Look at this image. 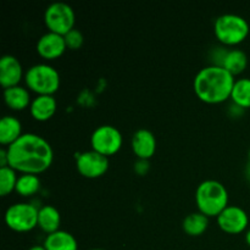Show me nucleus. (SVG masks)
Masks as SVG:
<instances>
[{
	"instance_id": "1",
	"label": "nucleus",
	"mask_w": 250,
	"mask_h": 250,
	"mask_svg": "<svg viewBox=\"0 0 250 250\" xmlns=\"http://www.w3.org/2000/svg\"><path fill=\"white\" fill-rule=\"evenodd\" d=\"M6 150L10 167L22 173L38 175L53 164L54 151L50 143L36 133H23Z\"/></svg>"
},
{
	"instance_id": "2",
	"label": "nucleus",
	"mask_w": 250,
	"mask_h": 250,
	"mask_svg": "<svg viewBox=\"0 0 250 250\" xmlns=\"http://www.w3.org/2000/svg\"><path fill=\"white\" fill-rule=\"evenodd\" d=\"M234 82V76L222 66L210 65L195 75L193 88L202 102L220 104L231 98Z\"/></svg>"
},
{
	"instance_id": "3",
	"label": "nucleus",
	"mask_w": 250,
	"mask_h": 250,
	"mask_svg": "<svg viewBox=\"0 0 250 250\" xmlns=\"http://www.w3.org/2000/svg\"><path fill=\"white\" fill-rule=\"evenodd\" d=\"M195 203L200 212L208 217H217L229 207V193L221 182L207 180L195 190Z\"/></svg>"
},
{
	"instance_id": "4",
	"label": "nucleus",
	"mask_w": 250,
	"mask_h": 250,
	"mask_svg": "<svg viewBox=\"0 0 250 250\" xmlns=\"http://www.w3.org/2000/svg\"><path fill=\"white\" fill-rule=\"evenodd\" d=\"M24 82L29 90L38 95H53L60 87V75L49 63H36L26 71Z\"/></svg>"
},
{
	"instance_id": "5",
	"label": "nucleus",
	"mask_w": 250,
	"mask_h": 250,
	"mask_svg": "<svg viewBox=\"0 0 250 250\" xmlns=\"http://www.w3.org/2000/svg\"><path fill=\"white\" fill-rule=\"evenodd\" d=\"M214 32L225 45H237L248 37L249 23L239 15L224 14L215 20Z\"/></svg>"
},
{
	"instance_id": "6",
	"label": "nucleus",
	"mask_w": 250,
	"mask_h": 250,
	"mask_svg": "<svg viewBox=\"0 0 250 250\" xmlns=\"http://www.w3.org/2000/svg\"><path fill=\"white\" fill-rule=\"evenodd\" d=\"M39 209L31 203H15L5 212V224L16 232H28L38 226Z\"/></svg>"
},
{
	"instance_id": "7",
	"label": "nucleus",
	"mask_w": 250,
	"mask_h": 250,
	"mask_svg": "<svg viewBox=\"0 0 250 250\" xmlns=\"http://www.w3.org/2000/svg\"><path fill=\"white\" fill-rule=\"evenodd\" d=\"M44 22L49 32L65 36L75 28V11L66 2H51L44 12Z\"/></svg>"
},
{
	"instance_id": "8",
	"label": "nucleus",
	"mask_w": 250,
	"mask_h": 250,
	"mask_svg": "<svg viewBox=\"0 0 250 250\" xmlns=\"http://www.w3.org/2000/svg\"><path fill=\"white\" fill-rule=\"evenodd\" d=\"M122 134L116 127L111 125H103L94 129L90 136L92 150L98 151L105 156L116 154L122 146Z\"/></svg>"
},
{
	"instance_id": "9",
	"label": "nucleus",
	"mask_w": 250,
	"mask_h": 250,
	"mask_svg": "<svg viewBox=\"0 0 250 250\" xmlns=\"http://www.w3.org/2000/svg\"><path fill=\"white\" fill-rule=\"evenodd\" d=\"M76 166L78 172L84 177L98 178L109 168V159L95 150H88L77 156Z\"/></svg>"
},
{
	"instance_id": "10",
	"label": "nucleus",
	"mask_w": 250,
	"mask_h": 250,
	"mask_svg": "<svg viewBox=\"0 0 250 250\" xmlns=\"http://www.w3.org/2000/svg\"><path fill=\"white\" fill-rule=\"evenodd\" d=\"M216 219L220 229L229 234L242 233L249 224V217L246 210L237 205H229Z\"/></svg>"
},
{
	"instance_id": "11",
	"label": "nucleus",
	"mask_w": 250,
	"mask_h": 250,
	"mask_svg": "<svg viewBox=\"0 0 250 250\" xmlns=\"http://www.w3.org/2000/svg\"><path fill=\"white\" fill-rule=\"evenodd\" d=\"M67 49L65 37L54 32H46L37 42V51L46 60L58 59Z\"/></svg>"
},
{
	"instance_id": "12",
	"label": "nucleus",
	"mask_w": 250,
	"mask_h": 250,
	"mask_svg": "<svg viewBox=\"0 0 250 250\" xmlns=\"http://www.w3.org/2000/svg\"><path fill=\"white\" fill-rule=\"evenodd\" d=\"M22 77L23 68L16 56L6 54L0 59V83L5 89L19 85Z\"/></svg>"
},
{
	"instance_id": "13",
	"label": "nucleus",
	"mask_w": 250,
	"mask_h": 250,
	"mask_svg": "<svg viewBox=\"0 0 250 250\" xmlns=\"http://www.w3.org/2000/svg\"><path fill=\"white\" fill-rule=\"evenodd\" d=\"M132 150L139 160H148L156 151V138L149 129L141 128L132 137Z\"/></svg>"
},
{
	"instance_id": "14",
	"label": "nucleus",
	"mask_w": 250,
	"mask_h": 250,
	"mask_svg": "<svg viewBox=\"0 0 250 250\" xmlns=\"http://www.w3.org/2000/svg\"><path fill=\"white\" fill-rule=\"evenodd\" d=\"M56 106L58 103L54 95H37L29 105V111L37 121H48L55 114Z\"/></svg>"
},
{
	"instance_id": "15",
	"label": "nucleus",
	"mask_w": 250,
	"mask_h": 250,
	"mask_svg": "<svg viewBox=\"0 0 250 250\" xmlns=\"http://www.w3.org/2000/svg\"><path fill=\"white\" fill-rule=\"evenodd\" d=\"M4 100L5 104L12 110H23L28 107L32 103L31 93L28 88L22 87V85H15L4 89Z\"/></svg>"
},
{
	"instance_id": "16",
	"label": "nucleus",
	"mask_w": 250,
	"mask_h": 250,
	"mask_svg": "<svg viewBox=\"0 0 250 250\" xmlns=\"http://www.w3.org/2000/svg\"><path fill=\"white\" fill-rule=\"evenodd\" d=\"M43 246L46 250H78L77 239L63 229L48 234Z\"/></svg>"
},
{
	"instance_id": "17",
	"label": "nucleus",
	"mask_w": 250,
	"mask_h": 250,
	"mask_svg": "<svg viewBox=\"0 0 250 250\" xmlns=\"http://www.w3.org/2000/svg\"><path fill=\"white\" fill-rule=\"evenodd\" d=\"M22 136V124L17 117L6 115L0 121V143L10 146Z\"/></svg>"
},
{
	"instance_id": "18",
	"label": "nucleus",
	"mask_w": 250,
	"mask_h": 250,
	"mask_svg": "<svg viewBox=\"0 0 250 250\" xmlns=\"http://www.w3.org/2000/svg\"><path fill=\"white\" fill-rule=\"evenodd\" d=\"M248 65V56L241 49H232V50L225 51L222 56V61L220 66L229 71L231 75L236 76L243 72Z\"/></svg>"
},
{
	"instance_id": "19",
	"label": "nucleus",
	"mask_w": 250,
	"mask_h": 250,
	"mask_svg": "<svg viewBox=\"0 0 250 250\" xmlns=\"http://www.w3.org/2000/svg\"><path fill=\"white\" fill-rule=\"evenodd\" d=\"M61 215L53 205H43L38 212V226L42 231L50 234L60 229Z\"/></svg>"
},
{
	"instance_id": "20",
	"label": "nucleus",
	"mask_w": 250,
	"mask_h": 250,
	"mask_svg": "<svg viewBox=\"0 0 250 250\" xmlns=\"http://www.w3.org/2000/svg\"><path fill=\"white\" fill-rule=\"evenodd\" d=\"M208 226H209V217L200 211L187 215L182 222L183 231L192 237L202 236L207 231Z\"/></svg>"
},
{
	"instance_id": "21",
	"label": "nucleus",
	"mask_w": 250,
	"mask_h": 250,
	"mask_svg": "<svg viewBox=\"0 0 250 250\" xmlns=\"http://www.w3.org/2000/svg\"><path fill=\"white\" fill-rule=\"evenodd\" d=\"M231 99L233 104L242 109L250 107V78H239L234 82Z\"/></svg>"
},
{
	"instance_id": "22",
	"label": "nucleus",
	"mask_w": 250,
	"mask_h": 250,
	"mask_svg": "<svg viewBox=\"0 0 250 250\" xmlns=\"http://www.w3.org/2000/svg\"><path fill=\"white\" fill-rule=\"evenodd\" d=\"M41 189V180L33 173H22L16 183L15 192L21 197H32Z\"/></svg>"
},
{
	"instance_id": "23",
	"label": "nucleus",
	"mask_w": 250,
	"mask_h": 250,
	"mask_svg": "<svg viewBox=\"0 0 250 250\" xmlns=\"http://www.w3.org/2000/svg\"><path fill=\"white\" fill-rule=\"evenodd\" d=\"M19 177L16 176V170L10 166L0 167V195L6 197L12 193L16 188V183Z\"/></svg>"
},
{
	"instance_id": "24",
	"label": "nucleus",
	"mask_w": 250,
	"mask_h": 250,
	"mask_svg": "<svg viewBox=\"0 0 250 250\" xmlns=\"http://www.w3.org/2000/svg\"><path fill=\"white\" fill-rule=\"evenodd\" d=\"M63 37H65L66 46H67V49H71V50H77V49H80L83 45V42H84V37H83L82 32L77 28L71 29Z\"/></svg>"
},
{
	"instance_id": "25",
	"label": "nucleus",
	"mask_w": 250,
	"mask_h": 250,
	"mask_svg": "<svg viewBox=\"0 0 250 250\" xmlns=\"http://www.w3.org/2000/svg\"><path fill=\"white\" fill-rule=\"evenodd\" d=\"M134 166H136L134 170H136V172L139 173V175H144L149 168V164L146 160H138V163H136Z\"/></svg>"
},
{
	"instance_id": "26",
	"label": "nucleus",
	"mask_w": 250,
	"mask_h": 250,
	"mask_svg": "<svg viewBox=\"0 0 250 250\" xmlns=\"http://www.w3.org/2000/svg\"><path fill=\"white\" fill-rule=\"evenodd\" d=\"M9 166V158H7V150L2 148L0 150V167H6Z\"/></svg>"
},
{
	"instance_id": "27",
	"label": "nucleus",
	"mask_w": 250,
	"mask_h": 250,
	"mask_svg": "<svg viewBox=\"0 0 250 250\" xmlns=\"http://www.w3.org/2000/svg\"><path fill=\"white\" fill-rule=\"evenodd\" d=\"M246 176H247V180L250 182V163H248V165H247L246 167Z\"/></svg>"
},
{
	"instance_id": "28",
	"label": "nucleus",
	"mask_w": 250,
	"mask_h": 250,
	"mask_svg": "<svg viewBox=\"0 0 250 250\" xmlns=\"http://www.w3.org/2000/svg\"><path fill=\"white\" fill-rule=\"evenodd\" d=\"M28 250H46V249L44 248V246H33V247H31Z\"/></svg>"
},
{
	"instance_id": "29",
	"label": "nucleus",
	"mask_w": 250,
	"mask_h": 250,
	"mask_svg": "<svg viewBox=\"0 0 250 250\" xmlns=\"http://www.w3.org/2000/svg\"><path fill=\"white\" fill-rule=\"evenodd\" d=\"M246 241H247V244L250 247V229L246 233Z\"/></svg>"
},
{
	"instance_id": "30",
	"label": "nucleus",
	"mask_w": 250,
	"mask_h": 250,
	"mask_svg": "<svg viewBox=\"0 0 250 250\" xmlns=\"http://www.w3.org/2000/svg\"><path fill=\"white\" fill-rule=\"evenodd\" d=\"M248 158H249V163H250V149H249V151H248Z\"/></svg>"
},
{
	"instance_id": "31",
	"label": "nucleus",
	"mask_w": 250,
	"mask_h": 250,
	"mask_svg": "<svg viewBox=\"0 0 250 250\" xmlns=\"http://www.w3.org/2000/svg\"><path fill=\"white\" fill-rule=\"evenodd\" d=\"M90 250H104V249H99V248H94V249H90Z\"/></svg>"
}]
</instances>
